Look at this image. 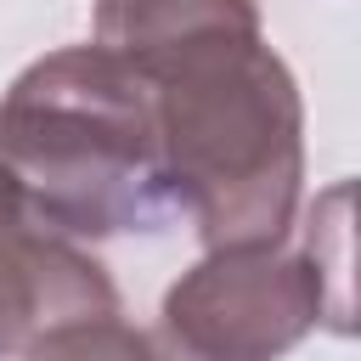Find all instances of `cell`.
<instances>
[{
  "label": "cell",
  "mask_w": 361,
  "mask_h": 361,
  "mask_svg": "<svg viewBox=\"0 0 361 361\" xmlns=\"http://www.w3.org/2000/svg\"><path fill=\"white\" fill-rule=\"evenodd\" d=\"M96 39L147 85L175 214L203 248L276 243L305 192V102L254 0H96Z\"/></svg>",
  "instance_id": "1"
},
{
  "label": "cell",
  "mask_w": 361,
  "mask_h": 361,
  "mask_svg": "<svg viewBox=\"0 0 361 361\" xmlns=\"http://www.w3.org/2000/svg\"><path fill=\"white\" fill-rule=\"evenodd\" d=\"M0 152L68 237H130L175 220L141 73L102 39L28 62L0 96Z\"/></svg>",
  "instance_id": "2"
},
{
  "label": "cell",
  "mask_w": 361,
  "mask_h": 361,
  "mask_svg": "<svg viewBox=\"0 0 361 361\" xmlns=\"http://www.w3.org/2000/svg\"><path fill=\"white\" fill-rule=\"evenodd\" d=\"M107 265L39 214L0 152V355H141Z\"/></svg>",
  "instance_id": "3"
},
{
  "label": "cell",
  "mask_w": 361,
  "mask_h": 361,
  "mask_svg": "<svg viewBox=\"0 0 361 361\" xmlns=\"http://www.w3.org/2000/svg\"><path fill=\"white\" fill-rule=\"evenodd\" d=\"M310 327L316 282L293 237L209 248L192 271L169 282L158 305L164 350L192 361H265L293 350Z\"/></svg>",
  "instance_id": "4"
},
{
  "label": "cell",
  "mask_w": 361,
  "mask_h": 361,
  "mask_svg": "<svg viewBox=\"0 0 361 361\" xmlns=\"http://www.w3.org/2000/svg\"><path fill=\"white\" fill-rule=\"evenodd\" d=\"M288 237L316 282V327L361 338V175L322 186Z\"/></svg>",
  "instance_id": "5"
}]
</instances>
